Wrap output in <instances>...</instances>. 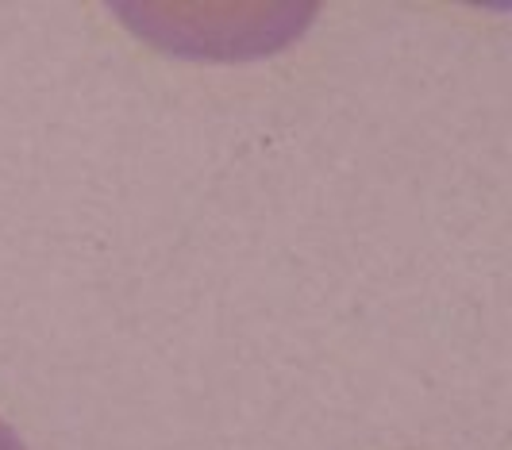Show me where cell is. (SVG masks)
Wrapping results in <instances>:
<instances>
[{
  "mask_svg": "<svg viewBox=\"0 0 512 450\" xmlns=\"http://www.w3.org/2000/svg\"><path fill=\"white\" fill-rule=\"evenodd\" d=\"M0 450H24L20 443H16V435H12L4 424H0Z\"/></svg>",
  "mask_w": 512,
  "mask_h": 450,
  "instance_id": "6da1fadb",
  "label": "cell"
}]
</instances>
